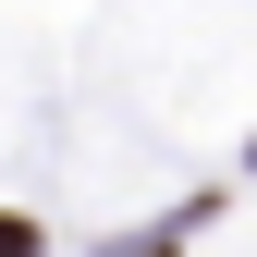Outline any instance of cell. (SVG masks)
Wrapping results in <instances>:
<instances>
[{"label": "cell", "instance_id": "cell-1", "mask_svg": "<svg viewBox=\"0 0 257 257\" xmlns=\"http://www.w3.org/2000/svg\"><path fill=\"white\" fill-rule=\"evenodd\" d=\"M0 257H37V233H25V220H0Z\"/></svg>", "mask_w": 257, "mask_h": 257}]
</instances>
